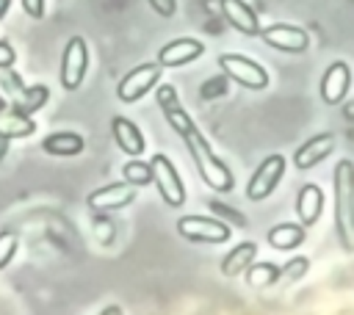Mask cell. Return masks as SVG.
<instances>
[{
    "label": "cell",
    "mask_w": 354,
    "mask_h": 315,
    "mask_svg": "<svg viewBox=\"0 0 354 315\" xmlns=\"http://www.w3.org/2000/svg\"><path fill=\"white\" fill-rule=\"evenodd\" d=\"M22 11L33 19H41L44 17V0H22Z\"/></svg>",
    "instance_id": "30"
},
{
    "label": "cell",
    "mask_w": 354,
    "mask_h": 315,
    "mask_svg": "<svg viewBox=\"0 0 354 315\" xmlns=\"http://www.w3.org/2000/svg\"><path fill=\"white\" fill-rule=\"evenodd\" d=\"M122 177H124L127 185L141 188V185H149V182H152V169H149V163H144V160H138V158H130V160L122 166Z\"/></svg>",
    "instance_id": "23"
},
{
    "label": "cell",
    "mask_w": 354,
    "mask_h": 315,
    "mask_svg": "<svg viewBox=\"0 0 354 315\" xmlns=\"http://www.w3.org/2000/svg\"><path fill=\"white\" fill-rule=\"evenodd\" d=\"M243 274H246V282L252 287H268L279 279V268L274 262H252Z\"/></svg>",
    "instance_id": "22"
},
{
    "label": "cell",
    "mask_w": 354,
    "mask_h": 315,
    "mask_svg": "<svg viewBox=\"0 0 354 315\" xmlns=\"http://www.w3.org/2000/svg\"><path fill=\"white\" fill-rule=\"evenodd\" d=\"M152 8H155V14H160V17H174V11H177V0H147Z\"/></svg>",
    "instance_id": "27"
},
{
    "label": "cell",
    "mask_w": 354,
    "mask_h": 315,
    "mask_svg": "<svg viewBox=\"0 0 354 315\" xmlns=\"http://www.w3.org/2000/svg\"><path fill=\"white\" fill-rule=\"evenodd\" d=\"M218 66H221V72H224L230 80L241 83L243 88L260 91V88L268 86V72H266L257 61H252V58H246V55L221 52V55H218Z\"/></svg>",
    "instance_id": "5"
},
{
    "label": "cell",
    "mask_w": 354,
    "mask_h": 315,
    "mask_svg": "<svg viewBox=\"0 0 354 315\" xmlns=\"http://www.w3.org/2000/svg\"><path fill=\"white\" fill-rule=\"evenodd\" d=\"M257 36H260L268 47L282 50V52H304V50L310 47V36H307V30L299 28V25H285V22L268 25V28H260Z\"/></svg>",
    "instance_id": "10"
},
{
    "label": "cell",
    "mask_w": 354,
    "mask_h": 315,
    "mask_svg": "<svg viewBox=\"0 0 354 315\" xmlns=\"http://www.w3.org/2000/svg\"><path fill=\"white\" fill-rule=\"evenodd\" d=\"M100 315H122V307H116V304H113V307H105Z\"/></svg>",
    "instance_id": "32"
},
{
    "label": "cell",
    "mask_w": 354,
    "mask_h": 315,
    "mask_svg": "<svg viewBox=\"0 0 354 315\" xmlns=\"http://www.w3.org/2000/svg\"><path fill=\"white\" fill-rule=\"evenodd\" d=\"M213 210H216V213H221L224 218H230L235 227H246V218H243V216H238L235 210H230V207H221V204H213Z\"/></svg>",
    "instance_id": "31"
},
{
    "label": "cell",
    "mask_w": 354,
    "mask_h": 315,
    "mask_svg": "<svg viewBox=\"0 0 354 315\" xmlns=\"http://www.w3.org/2000/svg\"><path fill=\"white\" fill-rule=\"evenodd\" d=\"M19 249V238L14 232H0V271L11 265V260L17 257Z\"/></svg>",
    "instance_id": "25"
},
{
    "label": "cell",
    "mask_w": 354,
    "mask_h": 315,
    "mask_svg": "<svg viewBox=\"0 0 354 315\" xmlns=\"http://www.w3.org/2000/svg\"><path fill=\"white\" fill-rule=\"evenodd\" d=\"M335 227L346 251L354 249V166L340 160L335 169Z\"/></svg>",
    "instance_id": "2"
},
{
    "label": "cell",
    "mask_w": 354,
    "mask_h": 315,
    "mask_svg": "<svg viewBox=\"0 0 354 315\" xmlns=\"http://www.w3.org/2000/svg\"><path fill=\"white\" fill-rule=\"evenodd\" d=\"M285 158L282 155H268L266 160H260V166L254 169V174L246 182V199L252 202H263L266 196H271L277 191V185L285 177Z\"/></svg>",
    "instance_id": "6"
},
{
    "label": "cell",
    "mask_w": 354,
    "mask_h": 315,
    "mask_svg": "<svg viewBox=\"0 0 354 315\" xmlns=\"http://www.w3.org/2000/svg\"><path fill=\"white\" fill-rule=\"evenodd\" d=\"M8 6H11V0H0V19L8 14Z\"/></svg>",
    "instance_id": "34"
},
{
    "label": "cell",
    "mask_w": 354,
    "mask_h": 315,
    "mask_svg": "<svg viewBox=\"0 0 354 315\" xmlns=\"http://www.w3.org/2000/svg\"><path fill=\"white\" fill-rule=\"evenodd\" d=\"M266 240L277 251H293V249H299L307 240V227L293 224V221H282V224H277V227L268 229Z\"/></svg>",
    "instance_id": "17"
},
{
    "label": "cell",
    "mask_w": 354,
    "mask_h": 315,
    "mask_svg": "<svg viewBox=\"0 0 354 315\" xmlns=\"http://www.w3.org/2000/svg\"><path fill=\"white\" fill-rule=\"evenodd\" d=\"M221 14L224 19L243 36H257L260 30V22H257V14L252 11V6H246L243 0H221Z\"/></svg>",
    "instance_id": "16"
},
{
    "label": "cell",
    "mask_w": 354,
    "mask_h": 315,
    "mask_svg": "<svg viewBox=\"0 0 354 315\" xmlns=\"http://www.w3.org/2000/svg\"><path fill=\"white\" fill-rule=\"evenodd\" d=\"M332 152H335V133H318V135L307 138L301 146H296L293 166L299 171H307V169L318 166L321 160H326Z\"/></svg>",
    "instance_id": "12"
},
{
    "label": "cell",
    "mask_w": 354,
    "mask_h": 315,
    "mask_svg": "<svg viewBox=\"0 0 354 315\" xmlns=\"http://www.w3.org/2000/svg\"><path fill=\"white\" fill-rule=\"evenodd\" d=\"M307 271H310V260L301 257V254H296V257H288V260H285V265L279 268V279H285V282H299V279H304Z\"/></svg>",
    "instance_id": "24"
},
{
    "label": "cell",
    "mask_w": 354,
    "mask_h": 315,
    "mask_svg": "<svg viewBox=\"0 0 354 315\" xmlns=\"http://www.w3.org/2000/svg\"><path fill=\"white\" fill-rule=\"evenodd\" d=\"M160 69H163V66H158V64H141V66L130 69V72L119 80L116 97H119L122 102H127V105H130V102H138L144 94H149V91L158 86Z\"/></svg>",
    "instance_id": "8"
},
{
    "label": "cell",
    "mask_w": 354,
    "mask_h": 315,
    "mask_svg": "<svg viewBox=\"0 0 354 315\" xmlns=\"http://www.w3.org/2000/svg\"><path fill=\"white\" fill-rule=\"evenodd\" d=\"M14 61H17L14 47H11L8 41H0V69H11V66H14Z\"/></svg>",
    "instance_id": "28"
},
{
    "label": "cell",
    "mask_w": 354,
    "mask_h": 315,
    "mask_svg": "<svg viewBox=\"0 0 354 315\" xmlns=\"http://www.w3.org/2000/svg\"><path fill=\"white\" fill-rule=\"evenodd\" d=\"M86 146L83 135L80 133H72V130H61V133H53L41 141V149L53 158H72V155H80Z\"/></svg>",
    "instance_id": "18"
},
{
    "label": "cell",
    "mask_w": 354,
    "mask_h": 315,
    "mask_svg": "<svg viewBox=\"0 0 354 315\" xmlns=\"http://www.w3.org/2000/svg\"><path fill=\"white\" fill-rule=\"evenodd\" d=\"M111 133H113V141H116V146L124 152V155H130V158H141L144 155V135H141V130L130 122V119H124V116H113L111 119Z\"/></svg>",
    "instance_id": "14"
},
{
    "label": "cell",
    "mask_w": 354,
    "mask_h": 315,
    "mask_svg": "<svg viewBox=\"0 0 354 315\" xmlns=\"http://www.w3.org/2000/svg\"><path fill=\"white\" fill-rule=\"evenodd\" d=\"M224 88H227V83H224V77H213L205 88H202V97L205 99H210V97H218V94H224Z\"/></svg>",
    "instance_id": "29"
},
{
    "label": "cell",
    "mask_w": 354,
    "mask_h": 315,
    "mask_svg": "<svg viewBox=\"0 0 354 315\" xmlns=\"http://www.w3.org/2000/svg\"><path fill=\"white\" fill-rule=\"evenodd\" d=\"M86 69H88V47L83 41V36H72L61 55V86L66 91L80 88Z\"/></svg>",
    "instance_id": "7"
},
{
    "label": "cell",
    "mask_w": 354,
    "mask_h": 315,
    "mask_svg": "<svg viewBox=\"0 0 354 315\" xmlns=\"http://www.w3.org/2000/svg\"><path fill=\"white\" fill-rule=\"evenodd\" d=\"M149 169H152V182H155L160 199H163L169 207L180 210V207L185 204V185H183V180H180V174H177V169H174V163H171L166 155L158 152V155H152Z\"/></svg>",
    "instance_id": "4"
},
{
    "label": "cell",
    "mask_w": 354,
    "mask_h": 315,
    "mask_svg": "<svg viewBox=\"0 0 354 315\" xmlns=\"http://www.w3.org/2000/svg\"><path fill=\"white\" fill-rule=\"evenodd\" d=\"M202 52H205V44H202L199 39L183 36V39H174V41L163 44V47L158 50V61H155V64H158V66L177 69V66H185V64L196 61Z\"/></svg>",
    "instance_id": "11"
},
{
    "label": "cell",
    "mask_w": 354,
    "mask_h": 315,
    "mask_svg": "<svg viewBox=\"0 0 354 315\" xmlns=\"http://www.w3.org/2000/svg\"><path fill=\"white\" fill-rule=\"evenodd\" d=\"M36 133V122L25 113H17V111H0V135L3 138H28Z\"/></svg>",
    "instance_id": "20"
},
{
    "label": "cell",
    "mask_w": 354,
    "mask_h": 315,
    "mask_svg": "<svg viewBox=\"0 0 354 315\" xmlns=\"http://www.w3.org/2000/svg\"><path fill=\"white\" fill-rule=\"evenodd\" d=\"M351 88V69L346 61H335L321 77V99L326 105H340Z\"/></svg>",
    "instance_id": "13"
},
{
    "label": "cell",
    "mask_w": 354,
    "mask_h": 315,
    "mask_svg": "<svg viewBox=\"0 0 354 315\" xmlns=\"http://www.w3.org/2000/svg\"><path fill=\"white\" fill-rule=\"evenodd\" d=\"M163 116H166V122L171 124V130L185 141V146H188V152H191V158H194V163H196V169H199L202 182H205L207 188L218 191V193L232 191V185H235L232 171L227 169V163H224L221 158H216V152L210 149V144L205 141V135L196 130L194 119L183 111V105L166 108Z\"/></svg>",
    "instance_id": "1"
},
{
    "label": "cell",
    "mask_w": 354,
    "mask_h": 315,
    "mask_svg": "<svg viewBox=\"0 0 354 315\" xmlns=\"http://www.w3.org/2000/svg\"><path fill=\"white\" fill-rule=\"evenodd\" d=\"M296 213H299V224L301 227H313L321 218V213H324V191L315 182H307V185L299 188Z\"/></svg>",
    "instance_id": "15"
},
{
    "label": "cell",
    "mask_w": 354,
    "mask_h": 315,
    "mask_svg": "<svg viewBox=\"0 0 354 315\" xmlns=\"http://www.w3.org/2000/svg\"><path fill=\"white\" fill-rule=\"evenodd\" d=\"M47 99H50V88L41 86V83H36V86H28V88H22L17 94L14 111L17 113H25V116H33L36 111H41L47 105Z\"/></svg>",
    "instance_id": "21"
},
{
    "label": "cell",
    "mask_w": 354,
    "mask_h": 315,
    "mask_svg": "<svg viewBox=\"0 0 354 315\" xmlns=\"http://www.w3.org/2000/svg\"><path fill=\"white\" fill-rule=\"evenodd\" d=\"M0 111H6V99L3 97H0Z\"/></svg>",
    "instance_id": "35"
},
{
    "label": "cell",
    "mask_w": 354,
    "mask_h": 315,
    "mask_svg": "<svg viewBox=\"0 0 354 315\" xmlns=\"http://www.w3.org/2000/svg\"><path fill=\"white\" fill-rule=\"evenodd\" d=\"M155 102L160 105V111H166V108H171V105H180V99H177V88L169 86V83L158 86V91H155Z\"/></svg>",
    "instance_id": "26"
},
{
    "label": "cell",
    "mask_w": 354,
    "mask_h": 315,
    "mask_svg": "<svg viewBox=\"0 0 354 315\" xmlns=\"http://www.w3.org/2000/svg\"><path fill=\"white\" fill-rule=\"evenodd\" d=\"M254 257H257V243L243 240V243H238L235 249H230V251L221 257V274H224L227 279L241 276V274L254 262Z\"/></svg>",
    "instance_id": "19"
},
{
    "label": "cell",
    "mask_w": 354,
    "mask_h": 315,
    "mask_svg": "<svg viewBox=\"0 0 354 315\" xmlns=\"http://www.w3.org/2000/svg\"><path fill=\"white\" fill-rule=\"evenodd\" d=\"M177 232L191 243H207V246H221L232 238L224 221L210 216H194V213L177 218Z\"/></svg>",
    "instance_id": "3"
},
{
    "label": "cell",
    "mask_w": 354,
    "mask_h": 315,
    "mask_svg": "<svg viewBox=\"0 0 354 315\" xmlns=\"http://www.w3.org/2000/svg\"><path fill=\"white\" fill-rule=\"evenodd\" d=\"M136 196H138V191L133 185H127V182H111V185H102V188L91 191L88 199H86V204H88L91 213L105 216V213H113V210H122V207L133 204Z\"/></svg>",
    "instance_id": "9"
},
{
    "label": "cell",
    "mask_w": 354,
    "mask_h": 315,
    "mask_svg": "<svg viewBox=\"0 0 354 315\" xmlns=\"http://www.w3.org/2000/svg\"><path fill=\"white\" fill-rule=\"evenodd\" d=\"M6 152H8V138H3V135H0V160L6 158Z\"/></svg>",
    "instance_id": "33"
}]
</instances>
